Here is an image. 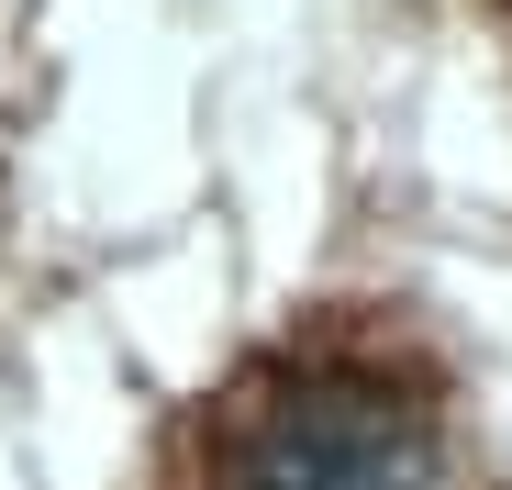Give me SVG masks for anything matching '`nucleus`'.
I'll return each mask as SVG.
<instances>
[{"label":"nucleus","instance_id":"nucleus-1","mask_svg":"<svg viewBox=\"0 0 512 490\" xmlns=\"http://www.w3.org/2000/svg\"><path fill=\"white\" fill-rule=\"evenodd\" d=\"M201 490H468L435 390L401 368H268L212 435Z\"/></svg>","mask_w":512,"mask_h":490}]
</instances>
